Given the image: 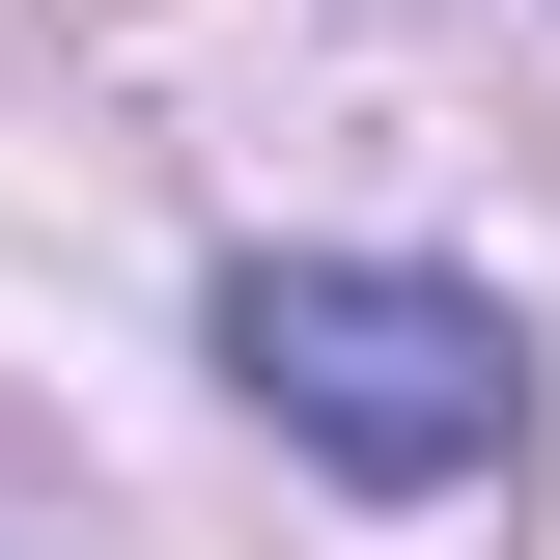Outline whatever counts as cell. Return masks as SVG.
Returning a JSON list of instances; mask_svg holds the SVG:
<instances>
[{"instance_id": "cell-1", "label": "cell", "mask_w": 560, "mask_h": 560, "mask_svg": "<svg viewBox=\"0 0 560 560\" xmlns=\"http://www.w3.org/2000/svg\"><path fill=\"white\" fill-rule=\"evenodd\" d=\"M224 393L308 477H364V504H448V477L533 448V337H504L477 280H420V253H253L224 280Z\"/></svg>"}]
</instances>
